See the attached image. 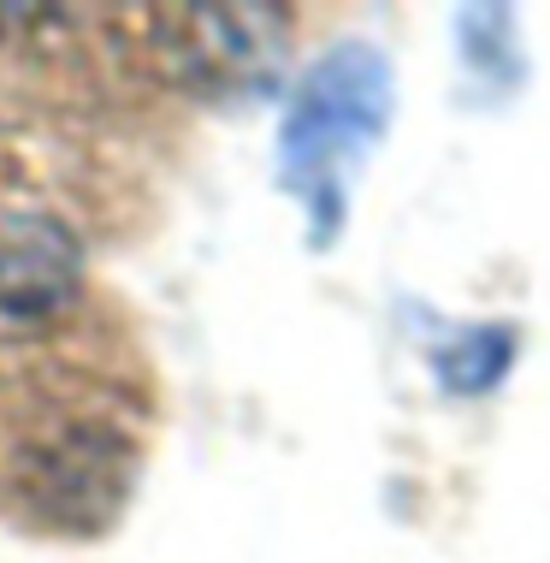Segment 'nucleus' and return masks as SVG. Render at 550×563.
Masks as SVG:
<instances>
[{
  "label": "nucleus",
  "mask_w": 550,
  "mask_h": 563,
  "mask_svg": "<svg viewBox=\"0 0 550 563\" xmlns=\"http://www.w3.org/2000/svg\"><path fill=\"white\" fill-rule=\"evenodd\" d=\"M391 59L373 42H338L296 84L279 131V185L308 208V238L326 250L344 225L349 185L391 125Z\"/></svg>",
  "instance_id": "obj_1"
},
{
  "label": "nucleus",
  "mask_w": 550,
  "mask_h": 563,
  "mask_svg": "<svg viewBox=\"0 0 550 563\" xmlns=\"http://www.w3.org/2000/svg\"><path fill=\"white\" fill-rule=\"evenodd\" d=\"M78 291V243L48 214H0V309L48 314Z\"/></svg>",
  "instance_id": "obj_2"
},
{
  "label": "nucleus",
  "mask_w": 550,
  "mask_h": 563,
  "mask_svg": "<svg viewBox=\"0 0 550 563\" xmlns=\"http://www.w3.org/2000/svg\"><path fill=\"white\" fill-rule=\"evenodd\" d=\"M515 356V332L509 327H462L456 339H445L433 350V374L450 398H480L509 374Z\"/></svg>",
  "instance_id": "obj_3"
},
{
  "label": "nucleus",
  "mask_w": 550,
  "mask_h": 563,
  "mask_svg": "<svg viewBox=\"0 0 550 563\" xmlns=\"http://www.w3.org/2000/svg\"><path fill=\"white\" fill-rule=\"evenodd\" d=\"M515 12L509 7H468L456 12V42H462L473 78L497 84V89H515L521 84V54H515Z\"/></svg>",
  "instance_id": "obj_4"
}]
</instances>
